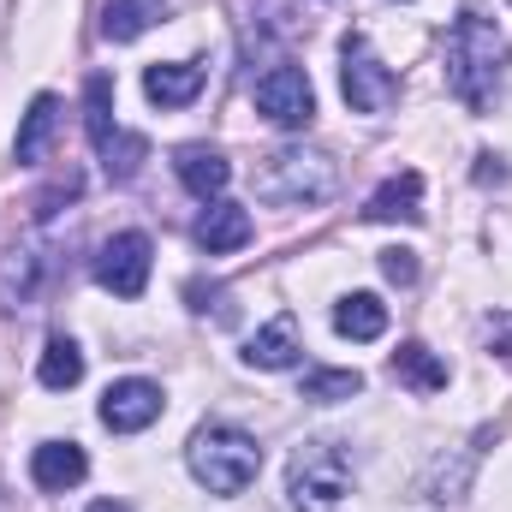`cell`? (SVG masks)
<instances>
[{
    "mask_svg": "<svg viewBox=\"0 0 512 512\" xmlns=\"http://www.w3.org/2000/svg\"><path fill=\"white\" fill-rule=\"evenodd\" d=\"M173 173H179V185H185L191 197H203V203H215V197L233 185V161H227L221 149H209V143H185V149L173 155Z\"/></svg>",
    "mask_w": 512,
    "mask_h": 512,
    "instance_id": "9c48e42d",
    "label": "cell"
},
{
    "mask_svg": "<svg viewBox=\"0 0 512 512\" xmlns=\"http://www.w3.org/2000/svg\"><path fill=\"white\" fill-rule=\"evenodd\" d=\"M84 131H90L96 149H108L120 137V126H114V78H102V72H90V84H84Z\"/></svg>",
    "mask_w": 512,
    "mask_h": 512,
    "instance_id": "ac0fdd59",
    "label": "cell"
},
{
    "mask_svg": "<svg viewBox=\"0 0 512 512\" xmlns=\"http://www.w3.org/2000/svg\"><path fill=\"white\" fill-rule=\"evenodd\" d=\"M382 274L393 280V286H411V280H417V256L411 251H382Z\"/></svg>",
    "mask_w": 512,
    "mask_h": 512,
    "instance_id": "d4e9b609",
    "label": "cell"
},
{
    "mask_svg": "<svg viewBox=\"0 0 512 512\" xmlns=\"http://www.w3.org/2000/svg\"><path fill=\"white\" fill-rule=\"evenodd\" d=\"M334 328H340L346 340H382L387 334V304L376 292H352V298H340Z\"/></svg>",
    "mask_w": 512,
    "mask_h": 512,
    "instance_id": "2e32d148",
    "label": "cell"
},
{
    "mask_svg": "<svg viewBox=\"0 0 512 512\" xmlns=\"http://www.w3.org/2000/svg\"><path fill=\"white\" fill-rule=\"evenodd\" d=\"M185 298H191L197 310H209V304H215V316H221V322H233V316H239V310L227 304V292H221V286H203V280H191V286H185Z\"/></svg>",
    "mask_w": 512,
    "mask_h": 512,
    "instance_id": "cb8c5ba5",
    "label": "cell"
},
{
    "mask_svg": "<svg viewBox=\"0 0 512 512\" xmlns=\"http://www.w3.org/2000/svg\"><path fill=\"white\" fill-rule=\"evenodd\" d=\"M340 96L352 114H387L399 102V78L370 54L364 36H346V48H340Z\"/></svg>",
    "mask_w": 512,
    "mask_h": 512,
    "instance_id": "5b68a950",
    "label": "cell"
},
{
    "mask_svg": "<svg viewBox=\"0 0 512 512\" xmlns=\"http://www.w3.org/2000/svg\"><path fill=\"white\" fill-rule=\"evenodd\" d=\"M364 221H423V173H393L382 191L364 203Z\"/></svg>",
    "mask_w": 512,
    "mask_h": 512,
    "instance_id": "4fadbf2b",
    "label": "cell"
},
{
    "mask_svg": "<svg viewBox=\"0 0 512 512\" xmlns=\"http://www.w3.org/2000/svg\"><path fill=\"white\" fill-rule=\"evenodd\" d=\"M143 155H149V143H143L137 131H120V137L102 149V167H108V179H114V185H126V179H137Z\"/></svg>",
    "mask_w": 512,
    "mask_h": 512,
    "instance_id": "44dd1931",
    "label": "cell"
},
{
    "mask_svg": "<svg viewBox=\"0 0 512 512\" xmlns=\"http://www.w3.org/2000/svg\"><path fill=\"white\" fill-rule=\"evenodd\" d=\"M143 96L155 108H191L203 96V66H185V60H167V66H149L143 72Z\"/></svg>",
    "mask_w": 512,
    "mask_h": 512,
    "instance_id": "7c38bea8",
    "label": "cell"
},
{
    "mask_svg": "<svg viewBox=\"0 0 512 512\" xmlns=\"http://www.w3.org/2000/svg\"><path fill=\"white\" fill-rule=\"evenodd\" d=\"M251 233H256V227H251V209L221 203V197H215V203H209V215L197 221V245H203L209 256L245 251V245H251Z\"/></svg>",
    "mask_w": 512,
    "mask_h": 512,
    "instance_id": "8fae6325",
    "label": "cell"
},
{
    "mask_svg": "<svg viewBox=\"0 0 512 512\" xmlns=\"http://www.w3.org/2000/svg\"><path fill=\"white\" fill-rule=\"evenodd\" d=\"M149 262H155L149 233H114V239L102 245V256H96V280H102L114 298H143Z\"/></svg>",
    "mask_w": 512,
    "mask_h": 512,
    "instance_id": "52a82bcc",
    "label": "cell"
},
{
    "mask_svg": "<svg viewBox=\"0 0 512 512\" xmlns=\"http://www.w3.org/2000/svg\"><path fill=\"white\" fill-rule=\"evenodd\" d=\"M185 465H191V477H197L209 495H245L256 483V471H262V447H256L245 429L209 423V429L191 435Z\"/></svg>",
    "mask_w": 512,
    "mask_h": 512,
    "instance_id": "7a4b0ae2",
    "label": "cell"
},
{
    "mask_svg": "<svg viewBox=\"0 0 512 512\" xmlns=\"http://www.w3.org/2000/svg\"><path fill=\"white\" fill-rule=\"evenodd\" d=\"M84 471H90V459H84V447H78V441H42V447L30 453V483H36V489H48V495L78 489V483H84Z\"/></svg>",
    "mask_w": 512,
    "mask_h": 512,
    "instance_id": "30bf717a",
    "label": "cell"
},
{
    "mask_svg": "<svg viewBox=\"0 0 512 512\" xmlns=\"http://www.w3.org/2000/svg\"><path fill=\"white\" fill-rule=\"evenodd\" d=\"M393 376H399V382H411L417 393H441V387H447V364H441L429 346L405 340V346L393 352Z\"/></svg>",
    "mask_w": 512,
    "mask_h": 512,
    "instance_id": "ffe728a7",
    "label": "cell"
},
{
    "mask_svg": "<svg viewBox=\"0 0 512 512\" xmlns=\"http://www.w3.org/2000/svg\"><path fill=\"white\" fill-rule=\"evenodd\" d=\"M36 376H42V387L48 393H66V387L84 382V352L66 340V334H54L48 346H42V364H36Z\"/></svg>",
    "mask_w": 512,
    "mask_h": 512,
    "instance_id": "d6986e66",
    "label": "cell"
},
{
    "mask_svg": "<svg viewBox=\"0 0 512 512\" xmlns=\"http://www.w3.org/2000/svg\"><path fill=\"white\" fill-rule=\"evenodd\" d=\"M501 66H507V36L495 30V18L459 12V24H453V36H447V90H453L471 114H489V108H495Z\"/></svg>",
    "mask_w": 512,
    "mask_h": 512,
    "instance_id": "6da1fadb",
    "label": "cell"
},
{
    "mask_svg": "<svg viewBox=\"0 0 512 512\" xmlns=\"http://www.w3.org/2000/svg\"><path fill=\"white\" fill-rule=\"evenodd\" d=\"M167 0H108L102 6V36L108 42H137L149 24H161Z\"/></svg>",
    "mask_w": 512,
    "mask_h": 512,
    "instance_id": "9a60e30c",
    "label": "cell"
},
{
    "mask_svg": "<svg viewBox=\"0 0 512 512\" xmlns=\"http://www.w3.org/2000/svg\"><path fill=\"white\" fill-rule=\"evenodd\" d=\"M256 114L274 120V126H286V131L310 126V120H316V90H310L304 66H274V72H262V78H256Z\"/></svg>",
    "mask_w": 512,
    "mask_h": 512,
    "instance_id": "8992f818",
    "label": "cell"
},
{
    "mask_svg": "<svg viewBox=\"0 0 512 512\" xmlns=\"http://www.w3.org/2000/svg\"><path fill=\"white\" fill-rule=\"evenodd\" d=\"M78 191H84V185H78V173H60V179H54V185H48V191L36 197V221H48V215H60V203H72Z\"/></svg>",
    "mask_w": 512,
    "mask_h": 512,
    "instance_id": "603a6c76",
    "label": "cell"
},
{
    "mask_svg": "<svg viewBox=\"0 0 512 512\" xmlns=\"http://www.w3.org/2000/svg\"><path fill=\"white\" fill-rule=\"evenodd\" d=\"M477 161H483V167H477V179H483V185H501V179H507V167H501L495 155H477Z\"/></svg>",
    "mask_w": 512,
    "mask_h": 512,
    "instance_id": "484cf974",
    "label": "cell"
},
{
    "mask_svg": "<svg viewBox=\"0 0 512 512\" xmlns=\"http://www.w3.org/2000/svg\"><path fill=\"white\" fill-rule=\"evenodd\" d=\"M352 393H364V376H358V370H316V376L304 382V399H316V405H340V399H352Z\"/></svg>",
    "mask_w": 512,
    "mask_h": 512,
    "instance_id": "7402d4cb",
    "label": "cell"
},
{
    "mask_svg": "<svg viewBox=\"0 0 512 512\" xmlns=\"http://www.w3.org/2000/svg\"><path fill=\"white\" fill-rule=\"evenodd\" d=\"M90 512H131V507H126V501H96Z\"/></svg>",
    "mask_w": 512,
    "mask_h": 512,
    "instance_id": "4316f807",
    "label": "cell"
},
{
    "mask_svg": "<svg viewBox=\"0 0 512 512\" xmlns=\"http://www.w3.org/2000/svg\"><path fill=\"white\" fill-rule=\"evenodd\" d=\"M161 417V387L143 382V376H126V382H114L102 393V423L114 429V435H137V429H149Z\"/></svg>",
    "mask_w": 512,
    "mask_h": 512,
    "instance_id": "ba28073f",
    "label": "cell"
},
{
    "mask_svg": "<svg viewBox=\"0 0 512 512\" xmlns=\"http://www.w3.org/2000/svg\"><path fill=\"white\" fill-rule=\"evenodd\" d=\"M54 126H60V102H54V96H36V102H30V114H24V126H18V143H12L24 167H36V161L48 155Z\"/></svg>",
    "mask_w": 512,
    "mask_h": 512,
    "instance_id": "e0dca14e",
    "label": "cell"
},
{
    "mask_svg": "<svg viewBox=\"0 0 512 512\" xmlns=\"http://www.w3.org/2000/svg\"><path fill=\"white\" fill-rule=\"evenodd\" d=\"M298 322L292 316H274L268 328H256L251 334V346H245V364L251 370H292L298 364Z\"/></svg>",
    "mask_w": 512,
    "mask_h": 512,
    "instance_id": "5bb4252c",
    "label": "cell"
},
{
    "mask_svg": "<svg viewBox=\"0 0 512 512\" xmlns=\"http://www.w3.org/2000/svg\"><path fill=\"white\" fill-rule=\"evenodd\" d=\"M334 185H340V167H334V155H322V149H274V155H262V167H256V197H262V203H280V209L328 203Z\"/></svg>",
    "mask_w": 512,
    "mask_h": 512,
    "instance_id": "3957f363",
    "label": "cell"
},
{
    "mask_svg": "<svg viewBox=\"0 0 512 512\" xmlns=\"http://www.w3.org/2000/svg\"><path fill=\"white\" fill-rule=\"evenodd\" d=\"M352 483V459L340 441H304L292 453V471H286V495L298 512H334L340 495Z\"/></svg>",
    "mask_w": 512,
    "mask_h": 512,
    "instance_id": "277c9868",
    "label": "cell"
}]
</instances>
